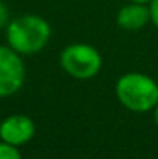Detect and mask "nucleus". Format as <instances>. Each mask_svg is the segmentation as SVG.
Segmentation results:
<instances>
[{"label":"nucleus","instance_id":"obj_1","mask_svg":"<svg viewBox=\"0 0 158 159\" xmlns=\"http://www.w3.org/2000/svg\"><path fill=\"white\" fill-rule=\"evenodd\" d=\"M51 37L50 23L36 14H25L9 20L6 26V42L19 54L42 51Z\"/></svg>","mask_w":158,"mask_h":159},{"label":"nucleus","instance_id":"obj_2","mask_svg":"<svg viewBox=\"0 0 158 159\" xmlns=\"http://www.w3.org/2000/svg\"><path fill=\"white\" fill-rule=\"evenodd\" d=\"M115 91L118 101L135 113H146L158 105V84L141 73H127L121 76Z\"/></svg>","mask_w":158,"mask_h":159},{"label":"nucleus","instance_id":"obj_3","mask_svg":"<svg viewBox=\"0 0 158 159\" xmlns=\"http://www.w3.org/2000/svg\"><path fill=\"white\" fill-rule=\"evenodd\" d=\"M60 65L64 71L74 79H92L101 71L103 57L92 45L73 43L64 48Z\"/></svg>","mask_w":158,"mask_h":159},{"label":"nucleus","instance_id":"obj_4","mask_svg":"<svg viewBox=\"0 0 158 159\" xmlns=\"http://www.w3.org/2000/svg\"><path fill=\"white\" fill-rule=\"evenodd\" d=\"M25 63L11 47L0 45V99L16 94L25 82Z\"/></svg>","mask_w":158,"mask_h":159},{"label":"nucleus","instance_id":"obj_5","mask_svg":"<svg viewBox=\"0 0 158 159\" xmlns=\"http://www.w3.org/2000/svg\"><path fill=\"white\" fill-rule=\"evenodd\" d=\"M36 125L30 116L11 114L0 122V139L11 145L20 147L33 139Z\"/></svg>","mask_w":158,"mask_h":159},{"label":"nucleus","instance_id":"obj_6","mask_svg":"<svg viewBox=\"0 0 158 159\" xmlns=\"http://www.w3.org/2000/svg\"><path fill=\"white\" fill-rule=\"evenodd\" d=\"M151 20V9L144 3L130 2L129 5L122 6L116 14V23L122 30L135 31L143 28Z\"/></svg>","mask_w":158,"mask_h":159},{"label":"nucleus","instance_id":"obj_7","mask_svg":"<svg viewBox=\"0 0 158 159\" xmlns=\"http://www.w3.org/2000/svg\"><path fill=\"white\" fill-rule=\"evenodd\" d=\"M0 159H22L19 147L2 141L0 142Z\"/></svg>","mask_w":158,"mask_h":159},{"label":"nucleus","instance_id":"obj_8","mask_svg":"<svg viewBox=\"0 0 158 159\" xmlns=\"http://www.w3.org/2000/svg\"><path fill=\"white\" fill-rule=\"evenodd\" d=\"M8 23H9V11L3 3V0H0V30L6 28Z\"/></svg>","mask_w":158,"mask_h":159},{"label":"nucleus","instance_id":"obj_9","mask_svg":"<svg viewBox=\"0 0 158 159\" xmlns=\"http://www.w3.org/2000/svg\"><path fill=\"white\" fill-rule=\"evenodd\" d=\"M149 9H151V20L158 28V0H151Z\"/></svg>","mask_w":158,"mask_h":159},{"label":"nucleus","instance_id":"obj_10","mask_svg":"<svg viewBox=\"0 0 158 159\" xmlns=\"http://www.w3.org/2000/svg\"><path fill=\"white\" fill-rule=\"evenodd\" d=\"M130 2H135V3H144V5L151 3V0H130Z\"/></svg>","mask_w":158,"mask_h":159},{"label":"nucleus","instance_id":"obj_11","mask_svg":"<svg viewBox=\"0 0 158 159\" xmlns=\"http://www.w3.org/2000/svg\"><path fill=\"white\" fill-rule=\"evenodd\" d=\"M154 110H155V122H157V125H158V105Z\"/></svg>","mask_w":158,"mask_h":159}]
</instances>
